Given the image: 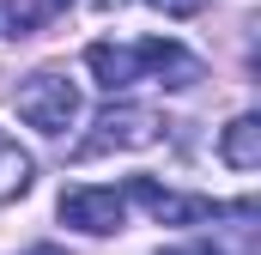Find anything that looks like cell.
<instances>
[{"label": "cell", "instance_id": "8fae6325", "mask_svg": "<svg viewBox=\"0 0 261 255\" xmlns=\"http://www.w3.org/2000/svg\"><path fill=\"white\" fill-rule=\"evenodd\" d=\"M164 255H225V249H213V243H189V249H164Z\"/></svg>", "mask_w": 261, "mask_h": 255}, {"label": "cell", "instance_id": "277c9868", "mask_svg": "<svg viewBox=\"0 0 261 255\" xmlns=\"http://www.w3.org/2000/svg\"><path fill=\"white\" fill-rule=\"evenodd\" d=\"M61 225L85 237H116L128 225V194L122 189H67L61 194Z\"/></svg>", "mask_w": 261, "mask_h": 255}, {"label": "cell", "instance_id": "30bf717a", "mask_svg": "<svg viewBox=\"0 0 261 255\" xmlns=\"http://www.w3.org/2000/svg\"><path fill=\"white\" fill-rule=\"evenodd\" d=\"M158 12H170V18H195L200 12V0H152Z\"/></svg>", "mask_w": 261, "mask_h": 255}, {"label": "cell", "instance_id": "5b68a950", "mask_svg": "<svg viewBox=\"0 0 261 255\" xmlns=\"http://www.w3.org/2000/svg\"><path fill=\"white\" fill-rule=\"evenodd\" d=\"M140 49V79H158V85H170V91H189L200 79V55H189L182 43H170V37H146V43H134Z\"/></svg>", "mask_w": 261, "mask_h": 255}, {"label": "cell", "instance_id": "7c38bea8", "mask_svg": "<svg viewBox=\"0 0 261 255\" xmlns=\"http://www.w3.org/2000/svg\"><path fill=\"white\" fill-rule=\"evenodd\" d=\"M24 255H61V249H55V243H37V249H24Z\"/></svg>", "mask_w": 261, "mask_h": 255}, {"label": "cell", "instance_id": "ba28073f", "mask_svg": "<svg viewBox=\"0 0 261 255\" xmlns=\"http://www.w3.org/2000/svg\"><path fill=\"white\" fill-rule=\"evenodd\" d=\"M31 183H37V164H31V152L0 128V207L6 200H18V194H31Z\"/></svg>", "mask_w": 261, "mask_h": 255}, {"label": "cell", "instance_id": "7a4b0ae2", "mask_svg": "<svg viewBox=\"0 0 261 255\" xmlns=\"http://www.w3.org/2000/svg\"><path fill=\"white\" fill-rule=\"evenodd\" d=\"M18 122L37 134H67L79 122V85L67 79L61 67H43L18 85Z\"/></svg>", "mask_w": 261, "mask_h": 255}, {"label": "cell", "instance_id": "6da1fadb", "mask_svg": "<svg viewBox=\"0 0 261 255\" xmlns=\"http://www.w3.org/2000/svg\"><path fill=\"white\" fill-rule=\"evenodd\" d=\"M158 140H164V116L158 110H146V104H110L91 122V134L73 146V158L85 164V158H103V152H146Z\"/></svg>", "mask_w": 261, "mask_h": 255}, {"label": "cell", "instance_id": "9c48e42d", "mask_svg": "<svg viewBox=\"0 0 261 255\" xmlns=\"http://www.w3.org/2000/svg\"><path fill=\"white\" fill-rule=\"evenodd\" d=\"M73 0H24V6H12V31L6 37H31L37 24H49V18H61Z\"/></svg>", "mask_w": 261, "mask_h": 255}, {"label": "cell", "instance_id": "3957f363", "mask_svg": "<svg viewBox=\"0 0 261 255\" xmlns=\"http://www.w3.org/2000/svg\"><path fill=\"white\" fill-rule=\"evenodd\" d=\"M122 194H128V200H140L158 225H213V219L225 213L219 200H206V194H182V189H164L158 176H134Z\"/></svg>", "mask_w": 261, "mask_h": 255}, {"label": "cell", "instance_id": "52a82bcc", "mask_svg": "<svg viewBox=\"0 0 261 255\" xmlns=\"http://www.w3.org/2000/svg\"><path fill=\"white\" fill-rule=\"evenodd\" d=\"M219 158L231 170H255L261 164V116H237V122L219 134Z\"/></svg>", "mask_w": 261, "mask_h": 255}, {"label": "cell", "instance_id": "8992f818", "mask_svg": "<svg viewBox=\"0 0 261 255\" xmlns=\"http://www.w3.org/2000/svg\"><path fill=\"white\" fill-rule=\"evenodd\" d=\"M85 67H91V79L103 91H128L134 79H140V49L134 43H91L85 49Z\"/></svg>", "mask_w": 261, "mask_h": 255}]
</instances>
